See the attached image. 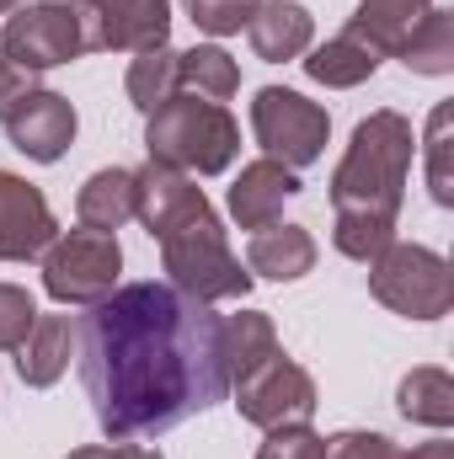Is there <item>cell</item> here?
<instances>
[{"mask_svg": "<svg viewBox=\"0 0 454 459\" xmlns=\"http://www.w3.org/2000/svg\"><path fill=\"white\" fill-rule=\"evenodd\" d=\"M75 337H81V332H75L70 316H38L32 332L16 347V374H22V385H32V390L59 385L65 368H70V358H75Z\"/></svg>", "mask_w": 454, "mask_h": 459, "instance_id": "obj_18", "label": "cell"}, {"mask_svg": "<svg viewBox=\"0 0 454 459\" xmlns=\"http://www.w3.org/2000/svg\"><path fill=\"white\" fill-rule=\"evenodd\" d=\"M396 459H454V444H444V438H433V444H417L412 455H396Z\"/></svg>", "mask_w": 454, "mask_h": 459, "instance_id": "obj_33", "label": "cell"}, {"mask_svg": "<svg viewBox=\"0 0 454 459\" xmlns=\"http://www.w3.org/2000/svg\"><path fill=\"white\" fill-rule=\"evenodd\" d=\"M450 144H454V102H439L428 117V193L439 209H454V171H450Z\"/></svg>", "mask_w": 454, "mask_h": 459, "instance_id": "obj_26", "label": "cell"}, {"mask_svg": "<svg viewBox=\"0 0 454 459\" xmlns=\"http://www.w3.org/2000/svg\"><path fill=\"white\" fill-rule=\"evenodd\" d=\"M369 294L406 321H444L454 310V273L433 246L390 240L369 262Z\"/></svg>", "mask_w": 454, "mask_h": 459, "instance_id": "obj_5", "label": "cell"}, {"mask_svg": "<svg viewBox=\"0 0 454 459\" xmlns=\"http://www.w3.org/2000/svg\"><path fill=\"white\" fill-rule=\"evenodd\" d=\"M316 267V235L305 225H262L246 240V273L273 283H300Z\"/></svg>", "mask_w": 454, "mask_h": 459, "instance_id": "obj_17", "label": "cell"}, {"mask_svg": "<svg viewBox=\"0 0 454 459\" xmlns=\"http://www.w3.org/2000/svg\"><path fill=\"white\" fill-rule=\"evenodd\" d=\"M412 150H417L412 123L390 108L369 113L353 128L347 155L332 171V214H337L332 240L342 256L374 262L396 240V214H401L406 177H412Z\"/></svg>", "mask_w": 454, "mask_h": 459, "instance_id": "obj_2", "label": "cell"}, {"mask_svg": "<svg viewBox=\"0 0 454 459\" xmlns=\"http://www.w3.org/2000/svg\"><path fill=\"white\" fill-rule=\"evenodd\" d=\"M305 75L316 81V86H327V91H353V86H363L374 70H380V59L358 43V38H347L337 32L332 43H321V48H305Z\"/></svg>", "mask_w": 454, "mask_h": 459, "instance_id": "obj_21", "label": "cell"}, {"mask_svg": "<svg viewBox=\"0 0 454 459\" xmlns=\"http://www.w3.org/2000/svg\"><path fill=\"white\" fill-rule=\"evenodd\" d=\"M251 134L267 150V160H284L289 171H305L321 160L332 139V117L321 102L289 91V86H262L251 102Z\"/></svg>", "mask_w": 454, "mask_h": 459, "instance_id": "obj_7", "label": "cell"}, {"mask_svg": "<svg viewBox=\"0 0 454 459\" xmlns=\"http://www.w3.org/2000/svg\"><path fill=\"white\" fill-rule=\"evenodd\" d=\"M235 406H240V422L273 433V428H305L316 417V379L289 358V352H273L267 363H257L251 374H240L235 385Z\"/></svg>", "mask_w": 454, "mask_h": 459, "instance_id": "obj_8", "label": "cell"}, {"mask_svg": "<svg viewBox=\"0 0 454 459\" xmlns=\"http://www.w3.org/2000/svg\"><path fill=\"white\" fill-rule=\"evenodd\" d=\"M123 86H128V102L150 117L161 102H171V97L182 91V75H177V48H171V43H161V48L134 54V65H128V81H123Z\"/></svg>", "mask_w": 454, "mask_h": 459, "instance_id": "obj_25", "label": "cell"}, {"mask_svg": "<svg viewBox=\"0 0 454 459\" xmlns=\"http://www.w3.org/2000/svg\"><path fill=\"white\" fill-rule=\"evenodd\" d=\"M177 75H182V91L204 97V102H230L240 91V65L220 43H198V48L177 54Z\"/></svg>", "mask_w": 454, "mask_h": 459, "instance_id": "obj_23", "label": "cell"}, {"mask_svg": "<svg viewBox=\"0 0 454 459\" xmlns=\"http://www.w3.org/2000/svg\"><path fill=\"white\" fill-rule=\"evenodd\" d=\"M32 321H38L32 294L22 283H0V352H16L22 337L32 332Z\"/></svg>", "mask_w": 454, "mask_h": 459, "instance_id": "obj_28", "label": "cell"}, {"mask_svg": "<svg viewBox=\"0 0 454 459\" xmlns=\"http://www.w3.org/2000/svg\"><path fill=\"white\" fill-rule=\"evenodd\" d=\"M81 43L102 54H144L171 38V0H70Z\"/></svg>", "mask_w": 454, "mask_h": 459, "instance_id": "obj_10", "label": "cell"}, {"mask_svg": "<svg viewBox=\"0 0 454 459\" xmlns=\"http://www.w3.org/2000/svg\"><path fill=\"white\" fill-rule=\"evenodd\" d=\"M161 267L171 278V289H182L188 299H204V305H220V299H246L251 289V273L240 267V256L230 251L225 225L214 209L193 214L188 225L166 230L161 235Z\"/></svg>", "mask_w": 454, "mask_h": 459, "instance_id": "obj_4", "label": "cell"}, {"mask_svg": "<svg viewBox=\"0 0 454 459\" xmlns=\"http://www.w3.org/2000/svg\"><path fill=\"white\" fill-rule=\"evenodd\" d=\"M401 449L385 433H332L327 438V459H396Z\"/></svg>", "mask_w": 454, "mask_h": 459, "instance_id": "obj_30", "label": "cell"}, {"mask_svg": "<svg viewBox=\"0 0 454 459\" xmlns=\"http://www.w3.org/2000/svg\"><path fill=\"white\" fill-rule=\"evenodd\" d=\"M396 411L406 422H417V428H439V433L454 428V379L433 363L412 368L401 379V390H396Z\"/></svg>", "mask_w": 454, "mask_h": 459, "instance_id": "obj_20", "label": "cell"}, {"mask_svg": "<svg viewBox=\"0 0 454 459\" xmlns=\"http://www.w3.org/2000/svg\"><path fill=\"white\" fill-rule=\"evenodd\" d=\"M257 459H327V438L305 422V428H273Z\"/></svg>", "mask_w": 454, "mask_h": 459, "instance_id": "obj_29", "label": "cell"}, {"mask_svg": "<svg viewBox=\"0 0 454 459\" xmlns=\"http://www.w3.org/2000/svg\"><path fill=\"white\" fill-rule=\"evenodd\" d=\"M54 209L48 198L16 177V171H0V262H32L54 246Z\"/></svg>", "mask_w": 454, "mask_h": 459, "instance_id": "obj_11", "label": "cell"}, {"mask_svg": "<svg viewBox=\"0 0 454 459\" xmlns=\"http://www.w3.org/2000/svg\"><path fill=\"white\" fill-rule=\"evenodd\" d=\"M220 352H225V374H230V385H235L240 374H251L257 363H267L284 347H278V332H273V321L262 310H240V316L220 321Z\"/></svg>", "mask_w": 454, "mask_h": 459, "instance_id": "obj_22", "label": "cell"}, {"mask_svg": "<svg viewBox=\"0 0 454 459\" xmlns=\"http://www.w3.org/2000/svg\"><path fill=\"white\" fill-rule=\"evenodd\" d=\"M209 209V198H204V187L188 177V171H171V166H161V160H144L139 171H134V220L150 230L155 240L166 235V230L188 225L193 214H204Z\"/></svg>", "mask_w": 454, "mask_h": 459, "instance_id": "obj_12", "label": "cell"}, {"mask_svg": "<svg viewBox=\"0 0 454 459\" xmlns=\"http://www.w3.org/2000/svg\"><path fill=\"white\" fill-rule=\"evenodd\" d=\"M75 108H70V97H59V91H32L16 113L5 117V139H11V150H22L27 160H38V166H54L70 144H75Z\"/></svg>", "mask_w": 454, "mask_h": 459, "instance_id": "obj_13", "label": "cell"}, {"mask_svg": "<svg viewBox=\"0 0 454 459\" xmlns=\"http://www.w3.org/2000/svg\"><path fill=\"white\" fill-rule=\"evenodd\" d=\"M81 379L108 444L161 438L230 395L220 316L171 283H128L92 305Z\"/></svg>", "mask_w": 454, "mask_h": 459, "instance_id": "obj_1", "label": "cell"}, {"mask_svg": "<svg viewBox=\"0 0 454 459\" xmlns=\"http://www.w3.org/2000/svg\"><path fill=\"white\" fill-rule=\"evenodd\" d=\"M70 459H161V449H150V444H86V449H70Z\"/></svg>", "mask_w": 454, "mask_h": 459, "instance_id": "obj_32", "label": "cell"}, {"mask_svg": "<svg viewBox=\"0 0 454 459\" xmlns=\"http://www.w3.org/2000/svg\"><path fill=\"white\" fill-rule=\"evenodd\" d=\"M32 91H38V75H32V70H22L16 59H5V54H0V123L16 113Z\"/></svg>", "mask_w": 454, "mask_h": 459, "instance_id": "obj_31", "label": "cell"}, {"mask_svg": "<svg viewBox=\"0 0 454 459\" xmlns=\"http://www.w3.org/2000/svg\"><path fill=\"white\" fill-rule=\"evenodd\" d=\"M412 75H450L454 70V11H444V5H433L423 22H417V32L406 38V48L396 54Z\"/></svg>", "mask_w": 454, "mask_h": 459, "instance_id": "obj_24", "label": "cell"}, {"mask_svg": "<svg viewBox=\"0 0 454 459\" xmlns=\"http://www.w3.org/2000/svg\"><path fill=\"white\" fill-rule=\"evenodd\" d=\"M16 5H22V0H0V16H11V11H16Z\"/></svg>", "mask_w": 454, "mask_h": 459, "instance_id": "obj_34", "label": "cell"}, {"mask_svg": "<svg viewBox=\"0 0 454 459\" xmlns=\"http://www.w3.org/2000/svg\"><path fill=\"white\" fill-rule=\"evenodd\" d=\"M0 54L16 59V65L32 70V75L70 65L75 54H86L75 5H65V0H32V5H16V11L5 16V27H0Z\"/></svg>", "mask_w": 454, "mask_h": 459, "instance_id": "obj_9", "label": "cell"}, {"mask_svg": "<svg viewBox=\"0 0 454 459\" xmlns=\"http://www.w3.org/2000/svg\"><path fill=\"white\" fill-rule=\"evenodd\" d=\"M123 273V246L108 230H65L43 251V289L54 305H102L118 289Z\"/></svg>", "mask_w": 454, "mask_h": 459, "instance_id": "obj_6", "label": "cell"}, {"mask_svg": "<svg viewBox=\"0 0 454 459\" xmlns=\"http://www.w3.org/2000/svg\"><path fill=\"white\" fill-rule=\"evenodd\" d=\"M428 11H433V0H358V11L347 16L342 32L358 38L374 59H396Z\"/></svg>", "mask_w": 454, "mask_h": 459, "instance_id": "obj_16", "label": "cell"}, {"mask_svg": "<svg viewBox=\"0 0 454 459\" xmlns=\"http://www.w3.org/2000/svg\"><path fill=\"white\" fill-rule=\"evenodd\" d=\"M75 220L86 230H123L134 220V171H123V166H102V171H92L86 177V187H81V198H75Z\"/></svg>", "mask_w": 454, "mask_h": 459, "instance_id": "obj_19", "label": "cell"}, {"mask_svg": "<svg viewBox=\"0 0 454 459\" xmlns=\"http://www.w3.org/2000/svg\"><path fill=\"white\" fill-rule=\"evenodd\" d=\"M246 38H251V54L267 65L305 59V48L316 43V16L300 0H262L246 22Z\"/></svg>", "mask_w": 454, "mask_h": 459, "instance_id": "obj_15", "label": "cell"}, {"mask_svg": "<svg viewBox=\"0 0 454 459\" xmlns=\"http://www.w3.org/2000/svg\"><path fill=\"white\" fill-rule=\"evenodd\" d=\"M144 150L150 160L188 171V177H220L240 155V123L230 117L225 102H204L177 91L144 117Z\"/></svg>", "mask_w": 454, "mask_h": 459, "instance_id": "obj_3", "label": "cell"}, {"mask_svg": "<svg viewBox=\"0 0 454 459\" xmlns=\"http://www.w3.org/2000/svg\"><path fill=\"white\" fill-rule=\"evenodd\" d=\"M257 5H262V0H182V11L193 16V27L209 32V38H230V32H240V27L251 22Z\"/></svg>", "mask_w": 454, "mask_h": 459, "instance_id": "obj_27", "label": "cell"}, {"mask_svg": "<svg viewBox=\"0 0 454 459\" xmlns=\"http://www.w3.org/2000/svg\"><path fill=\"white\" fill-rule=\"evenodd\" d=\"M300 193V171H289L284 160H251L240 166L235 187H230V220L240 230H262V225H278L284 204Z\"/></svg>", "mask_w": 454, "mask_h": 459, "instance_id": "obj_14", "label": "cell"}]
</instances>
